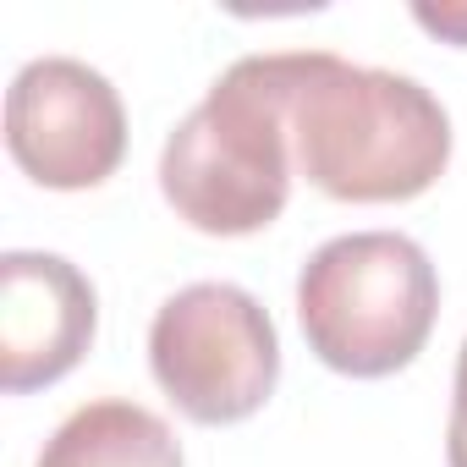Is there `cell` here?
Masks as SVG:
<instances>
[{"mask_svg":"<svg viewBox=\"0 0 467 467\" xmlns=\"http://www.w3.org/2000/svg\"><path fill=\"white\" fill-rule=\"evenodd\" d=\"M99 325V297L61 254L0 259V385L12 396L67 379Z\"/></svg>","mask_w":467,"mask_h":467,"instance_id":"cell-6","label":"cell"},{"mask_svg":"<svg viewBox=\"0 0 467 467\" xmlns=\"http://www.w3.org/2000/svg\"><path fill=\"white\" fill-rule=\"evenodd\" d=\"M445 462H451V467H467V341H462V358H456V396H451Z\"/></svg>","mask_w":467,"mask_h":467,"instance_id":"cell-8","label":"cell"},{"mask_svg":"<svg viewBox=\"0 0 467 467\" xmlns=\"http://www.w3.org/2000/svg\"><path fill=\"white\" fill-rule=\"evenodd\" d=\"M6 149L39 187H99L127 154L121 94L72 56L28 61L6 88Z\"/></svg>","mask_w":467,"mask_h":467,"instance_id":"cell-5","label":"cell"},{"mask_svg":"<svg viewBox=\"0 0 467 467\" xmlns=\"http://www.w3.org/2000/svg\"><path fill=\"white\" fill-rule=\"evenodd\" d=\"M418 28L440 34L445 45H467V6H412Z\"/></svg>","mask_w":467,"mask_h":467,"instance_id":"cell-9","label":"cell"},{"mask_svg":"<svg viewBox=\"0 0 467 467\" xmlns=\"http://www.w3.org/2000/svg\"><path fill=\"white\" fill-rule=\"evenodd\" d=\"M292 56H243L165 138L160 192L203 237H254L292 198Z\"/></svg>","mask_w":467,"mask_h":467,"instance_id":"cell-2","label":"cell"},{"mask_svg":"<svg viewBox=\"0 0 467 467\" xmlns=\"http://www.w3.org/2000/svg\"><path fill=\"white\" fill-rule=\"evenodd\" d=\"M440 314L429 254L401 231H352L325 243L297 275V319L314 358L352 379L407 368Z\"/></svg>","mask_w":467,"mask_h":467,"instance_id":"cell-3","label":"cell"},{"mask_svg":"<svg viewBox=\"0 0 467 467\" xmlns=\"http://www.w3.org/2000/svg\"><path fill=\"white\" fill-rule=\"evenodd\" d=\"M39 467H182V445L138 401H88L50 434Z\"/></svg>","mask_w":467,"mask_h":467,"instance_id":"cell-7","label":"cell"},{"mask_svg":"<svg viewBox=\"0 0 467 467\" xmlns=\"http://www.w3.org/2000/svg\"><path fill=\"white\" fill-rule=\"evenodd\" d=\"M292 160L336 203H407L451 165V116L418 78L297 50Z\"/></svg>","mask_w":467,"mask_h":467,"instance_id":"cell-1","label":"cell"},{"mask_svg":"<svg viewBox=\"0 0 467 467\" xmlns=\"http://www.w3.org/2000/svg\"><path fill=\"white\" fill-rule=\"evenodd\" d=\"M149 368L192 423H243L281 379V341L265 303L231 281L182 286L149 330Z\"/></svg>","mask_w":467,"mask_h":467,"instance_id":"cell-4","label":"cell"}]
</instances>
